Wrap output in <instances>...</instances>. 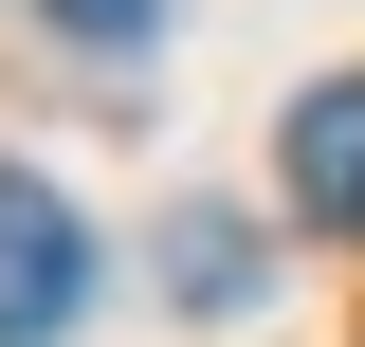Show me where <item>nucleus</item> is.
<instances>
[{"label": "nucleus", "mask_w": 365, "mask_h": 347, "mask_svg": "<svg viewBox=\"0 0 365 347\" xmlns=\"http://www.w3.org/2000/svg\"><path fill=\"white\" fill-rule=\"evenodd\" d=\"M73 311H91V219L37 165H0V347H55Z\"/></svg>", "instance_id": "f257e3e1"}, {"label": "nucleus", "mask_w": 365, "mask_h": 347, "mask_svg": "<svg viewBox=\"0 0 365 347\" xmlns=\"http://www.w3.org/2000/svg\"><path fill=\"white\" fill-rule=\"evenodd\" d=\"M292 219H329V238H365V74H329V91H292Z\"/></svg>", "instance_id": "f03ea898"}, {"label": "nucleus", "mask_w": 365, "mask_h": 347, "mask_svg": "<svg viewBox=\"0 0 365 347\" xmlns=\"http://www.w3.org/2000/svg\"><path fill=\"white\" fill-rule=\"evenodd\" d=\"M165 274H182V311H237L256 293V238L237 219H165Z\"/></svg>", "instance_id": "7ed1b4c3"}, {"label": "nucleus", "mask_w": 365, "mask_h": 347, "mask_svg": "<svg viewBox=\"0 0 365 347\" xmlns=\"http://www.w3.org/2000/svg\"><path fill=\"white\" fill-rule=\"evenodd\" d=\"M37 19H55V37H91V55H128L146 19H165V0H37Z\"/></svg>", "instance_id": "20e7f679"}]
</instances>
